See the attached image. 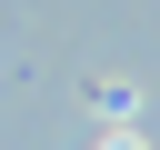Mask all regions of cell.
Returning <instances> with one entry per match:
<instances>
[{
    "instance_id": "cell-1",
    "label": "cell",
    "mask_w": 160,
    "mask_h": 150,
    "mask_svg": "<svg viewBox=\"0 0 160 150\" xmlns=\"http://www.w3.org/2000/svg\"><path fill=\"white\" fill-rule=\"evenodd\" d=\"M100 150H140V140H130V130H110V140H100Z\"/></svg>"
}]
</instances>
